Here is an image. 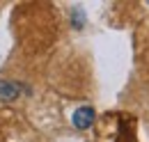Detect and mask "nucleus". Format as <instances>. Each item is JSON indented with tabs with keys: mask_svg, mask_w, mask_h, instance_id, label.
Wrapping results in <instances>:
<instances>
[{
	"mask_svg": "<svg viewBox=\"0 0 149 142\" xmlns=\"http://www.w3.org/2000/svg\"><path fill=\"white\" fill-rule=\"evenodd\" d=\"M96 142H138L135 119L124 112H108L96 128Z\"/></svg>",
	"mask_w": 149,
	"mask_h": 142,
	"instance_id": "1",
	"label": "nucleus"
},
{
	"mask_svg": "<svg viewBox=\"0 0 149 142\" xmlns=\"http://www.w3.org/2000/svg\"><path fill=\"white\" fill-rule=\"evenodd\" d=\"M94 119H96V115H94V110L90 106H83L74 112V126L76 128H90L94 124Z\"/></svg>",
	"mask_w": 149,
	"mask_h": 142,
	"instance_id": "2",
	"label": "nucleus"
}]
</instances>
